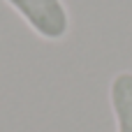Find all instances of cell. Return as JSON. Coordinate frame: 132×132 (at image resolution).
<instances>
[{
  "mask_svg": "<svg viewBox=\"0 0 132 132\" xmlns=\"http://www.w3.org/2000/svg\"><path fill=\"white\" fill-rule=\"evenodd\" d=\"M23 23L46 42H63L70 35L72 19L63 0H5Z\"/></svg>",
  "mask_w": 132,
  "mask_h": 132,
  "instance_id": "1",
  "label": "cell"
},
{
  "mask_svg": "<svg viewBox=\"0 0 132 132\" xmlns=\"http://www.w3.org/2000/svg\"><path fill=\"white\" fill-rule=\"evenodd\" d=\"M109 104L116 132H132V72H116L109 81Z\"/></svg>",
  "mask_w": 132,
  "mask_h": 132,
  "instance_id": "2",
  "label": "cell"
}]
</instances>
